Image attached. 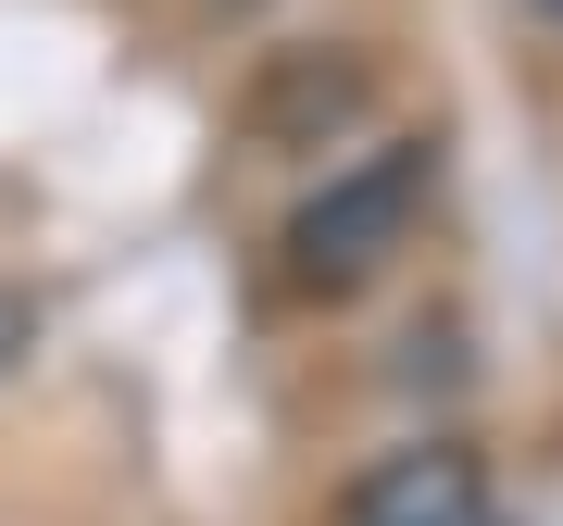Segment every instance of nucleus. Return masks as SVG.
I'll return each instance as SVG.
<instances>
[{"instance_id":"obj_1","label":"nucleus","mask_w":563,"mask_h":526,"mask_svg":"<svg viewBox=\"0 0 563 526\" xmlns=\"http://www.w3.org/2000/svg\"><path fill=\"white\" fill-rule=\"evenodd\" d=\"M426 176H439V151H426V139H388V151L339 163V176H325L301 213H288V276H301V288H363L388 251L413 239Z\"/></svg>"},{"instance_id":"obj_2","label":"nucleus","mask_w":563,"mask_h":526,"mask_svg":"<svg viewBox=\"0 0 563 526\" xmlns=\"http://www.w3.org/2000/svg\"><path fill=\"white\" fill-rule=\"evenodd\" d=\"M339 526H488V476L451 439H401L339 489Z\"/></svg>"},{"instance_id":"obj_3","label":"nucleus","mask_w":563,"mask_h":526,"mask_svg":"<svg viewBox=\"0 0 563 526\" xmlns=\"http://www.w3.org/2000/svg\"><path fill=\"white\" fill-rule=\"evenodd\" d=\"M363 101H376V76H363L351 51H339V63H325V51H276V63L251 76V139H263V151H325V139L363 125Z\"/></svg>"},{"instance_id":"obj_4","label":"nucleus","mask_w":563,"mask_h":526,"mask_svg":"<svg viewBox=\"0 0 563 526\" xmlns=\"http://www.w3.org/2000/svg\"><path fill=\"white\" fill-rule=\"evenodd\" d=\"M25 351H38V314H25V302H13V288H0V376H13V364H25Z\"/></svg>"},{"instance_id":"obj_5","label":"nucleus","mask_w":563,"mask_h":526,"mask_svg":"<svg viewBox=\"0 0 563 526\" xmlns=\"http://www.w3.org/2000/svg\"><path fill=\"white\" fill-rule=\"evenodd\" d=\"M225 13H251V0H225Z\"/></svg>"},{"instance_id":"obj_6","label":"nucleus","mask_w":563,"mask_h":526,"mask_svg":"<svg viewBox=\"0 0 563 526\" xmlns=\"http://www.w3.org/2000/svg\"><path fill=\"white\" fill-rule=\"evenodd\" d=\"M539 13H563V0H539Z\"/></svg>"}]
</instances>
